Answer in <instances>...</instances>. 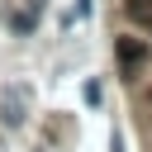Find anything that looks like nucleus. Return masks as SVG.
I'll list each match as a JSON object with an SVG mask.
<instances>
[{"mask_svg":"<svg viewBox=\"0 0 152 152\" xmlns=\"http://www.w3.org/2000/svg\"><path fill=\"white\" fill-rule=\"evenodd\" d=\"M0 119H5V128H24V90L19 86L0 90Z\"/></svg>","mask_w":152,"mask_h":152,"instance_id":"nucleus-1","label":"nucleus"},{"mask_svg":"<svg viewBox=\"0 0 152 152\" xmlns=\"http://www.w3.org/2000/svg\"><path fill=\"white\" fill-rule=\"evenodd\" d=\"M142 57H147V43H138V38H119V62H124V71H133Z\"/></svg>","mask_w":152,"mask_h":152,"instance_id":"nucleus-2","label":"nucleus"},{"mask_svg":"<svg viewBox=\"0 0 152 152\" xmlns=\"http://www.w3.org/2000/svg\"><path fill=\"white\" fill-rule=\"evenodd\" d=\"M124 10H128L138 24H152V0H124Z\"/></svg>","mask_w":152,"mask_h":152,"instance_id":"nucleus-3","label":"nucleus"},{"mask_svg":"<svg viewBox=\"0 0 152 152\" xmlns=\"http://www.w3.org/2000/svg\"><path fill=\"white\" fill-rule=\"evenodd\" d=\"M10 24H14V28H19V33H28V28H33V14H14V19H10Z\"/></svg>","mask_w":152,"mask_h":152,"instance_id":"nucleus-4","label":"nucleus"}]
</instances>
